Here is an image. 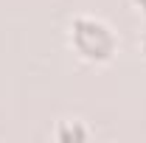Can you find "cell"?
I'll list each match as a JSON object with an SVG mask.
<instances>
[{"label":"cell","instance_id":"6da1fadb","mask_svg":"<svg viewBox=\"0 0 146 143\" xmlns=\"http://www.w3.org/2000/svg\"><path fill=\"white\" fill-rule=\"evenodd\" d=\"M70 45L87 62H110L115 54V36L110 25L93 17H79L70 25Z\"/></svg>","mask_w":146,"mask_h":143},{"label":"cell","instance_id":"7a4b0ae2","mask_svg":"<svg viewBox=\"0 0 146 143\" xmlns=\"http://www.w3.org/2000/svg\"><path fill=\"white\" fill-rule=\"evenodd\" d=\"M135 3H138V9H141V11L146 14V0H135Z\"/></svg>","mask_w":146,"mask_h":143}]
</instances>
